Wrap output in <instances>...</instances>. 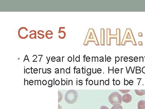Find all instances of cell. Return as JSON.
I'll list each match as a JSON object with an SVG mask.
<instances>
[{
    "mask_svg": "<svg viewBox=\"0 0 145 109\" xmlns=\"http://www.w3.org/2000/svg\"><path fill=\"white\" fill-rule=\"evenodd\" d=\"M117 34L116 35H111V29H107V45H111V39L115 38L117 39V45L120 46L121 44V30L119 28L117 29Z\"/></svg>",
    "mask_w": 145,
    "mask_h": 109,
    "instance_id": "obj_1",
    "label": "cell"
},
{
    "mask_svg": "<svg viewBox=\"0 0 145 109\" xmlns=\"http://www.w3.org/2000/svg\"><path fill=\"white\" fill-rule=\"evenodd\" d=\"M127 42H132L133 45H137L132 32L130 28H127L126 30L124 36L122 41L121 43V45L122 46L125 45V44Z\"/></svg>",
    "mask_w": 145,
    "mask_h": 109,
    "instance_id": "obj_2",
    "label": "cell"
},
{
    "mask_svg": "<svg viewBox=\"0 0 145 109\" xmlns=\"http://www.w3.org/2000/svg\"><path fill=\"white\" fill-rule=\"evenodd\" d=\"M77 98L78 93L75 90L68 91L65 94V100L68 104H74L77 101Z\"/></svg>",
    "mask_w": 145,
    "mask_h": 109,
    "instance_id": "obj_3",
    "label": "cell"
},
{
    "mask_svg": "<svg viewBox=\"0 0 145 109\" xmlns=\"http://www.w3.org/2000/svg\"><path fill=\"white\" fill-rule=\"evenodd\" d=\"M89 42H94L96 45H99V43L97 39L95 33L93 29H89V32L86 37L84 45H88Z\"/></svg>",
    "mask_w": 145,
    "mask_h": 109,
    "instance_id": "obj_4",
    "label": "cell"
},
{
    "mask_svg": "<svg viewBox=\"0 0 145 109\" xmlns=\"http://www.w3.org/2000/svg\"><path fill=\"white\" fill-rule=\"evenodd\" d=\"M109 101L112 105L122 103V96L121 94L117 92L112 93L108 97Z\"/></svg>",
    "mask_w": 145,
    "mask_h": 109,
    "instance_id": "obj_5",
    "label": "cell"
},
{
    "mask_svg": "<svg viewBox=\"0 0 145 109\" xmlns=\"http://www.w3.org/2000/svg\"><path fill=\"white\" fill-rule=\"evenodd\" d=\"M21 28H21L19 30V32H18L19 36V37L21 38L22 36H23V35H24V36L25 38H27V36H28V35L25 34V33H26L27 32V31H28L27 29L25 27H22Z\"/></svg>",
    "mask_w": 145,
    "mask_h": 109,
    "instance_id": "obj_6",
    "label": "cell"
},
{
    "mask_svg": "<svg viewBox=\"0 0 145 109\" xmlns=\"http://www.w3.org/2000/svg\"><path fill=\"white\" fill-rule=\"evenodd\" d=\"M132 100V97L130 94L127 93L123 95L122 97V100L125 103H129Z\"/></svg>",
    "mask_w": 145,
    "mask_h": 109,
    "instance_id": "obj_7",
    "label": "cell"
},
{
    "mask_svg": "<svg viewBox=\"0 0 145 109\" xmlns=\"http://www.w3.org/2000/svg\"><path fill=\"white\" fill-rule=\"evenodd\" d=\"M105 30L104 29H101V45H105Z\"/></svg>",
    "mask_w": 145,
    "mask_h": 109,
    "instance_id": "obj_8",
    "label": "cell"
},
{
    "mask_svg": "<svg viewBox=\"0 0 145 109\" xmlns=\"http://www.w3.org/2000/svg\"><path fill=\"white\" fill-rule=\"evenodd\" d=\"M137 108L138 109H145V101L140 100L138 103Z\"/></svg>",
    "mask_w": 145,
    "mask_h": 109,
    "instance_id": "obj_9",
    "label": "cell"
},
{
    "mask_svg": "<svg viewBox=\"0 0 145 109\" xmlns=\"http://www.w3.org/2000/svg\"><path fill=\"white\" fill-rule=\"evenodd\" d=\"M135 91L138 96H143L145 94V90H135Z\"/></svg>",
    "mask_w": 145,
    "mask_h": 109,
    "instance_id": "obj_10",
    "label": "cell"
},
{
    "mask_svg": "<svg viewBox=\"0 0 145 109\" xmlns=\"http://www.w3.org/2000/svg\"><path fill=\"white\" fill-rule=\"evenodd\" d=\"M111 109H123V108H122V107L121 105V104H117L113 105V106L112 107Z\"/></svg>",
    "mask_w": 145,
    "mask_h": 109,
    "instance_id": "obj_11",
    "label": "cell"
},
{
    "mask_svg": "<svg viewBox=\"0 0 145 109\" xmlns=\"http://www.w3.org/2000/svg\"><path fill=\"white\" fill-rule=\"evenodd\" d=\"M36 31H35L34 32L33 34H31V35H30V37L31 39H33V38H35L36 39Z\"/></svg>",
    "mask_w": 145,
    "mask_h": 109,
    "instance_id": "obj_12",
    "label": "cell"
},
{
    "mask_svg": "<svg viewBox=\"0 0 145 109\" xmlns=\"http://www.w3.org/2000/svg\"><path fill=\"white\" fill-rule=\"evenodd\" d=\"M59 99H58V102H59L61 101L62 99V98H63V95L61 93V92H59Z\"/></svg>",
    "mask_w": 145,
    "mask_h": 109,
    "instance_id": "obj_13",
    "label": "cell"
},
{
    "mask_svg": "<svg viewBox=\"0 0 145 109\" xmlns=\"http://www.w3.org/2000/svg\"><path fill=\"white\" fill-rule=\"evenodd\" d=\"M119 91L122 93H126L130 91V90H119Z\"/></svg>",
    "mask_w": 145,
    "mask_h": 109,
    "instance_id": "obj_14",
    "label": "cell"
},
{
    "mask_svg": "<svg viewBox=\"0 0 145 109\" xmlns=\"http://www.w3.org/2000/svg\"><path fill=\"white\" fill-rule=\"evenodd\" d=\"M100 109H109L106 106H104V105H103V106H102L100 108Z\"/></svg>",
    "mask_w": 145,
    "mask_h": 109,
    "instance_id": "obj_15",
    "label": "cell"
},
{
    "mask_svg": "<svg viewBox=\"0 0 145 109\" xmlns=\"http://www.w3.org/2000/svg\"><path fill=\"white\" fill-rule=\"evenodd\" d=\"M80 56H79V57H77L75 58V61H76L77 62H79L80 60V58H79Z\"/></svg>",
    "mask_w": 145,
    "mask_h": 109,
    "instance_id": "obj_16",
    "label": "cell"
},
{
    "mask_svg": "<svg viewBox=\"0 0 145 109\" xmlns=\"http://www.w3.org/2000/svg\"><path fill=\"white\" fill-rule=\"evenodd\" d=\"M72 60V58L71 57H69L68 58V61L69 62H71Z\"/></svg>",
    "mask_w": 145,
    "mask_h": 109,
    "instance_id": "obj_17",
    "label": "cell"
},
{
    "mask_svg": "<svg viewBox=\"0 0 145 109\" xmlns=\"http://www.w3.org/2000/svg\"><path fill=\"white\" fill-rule=\"evenodd\" d=\"M138 59H139V58H138L137 57H135L134 58V61L135 62H137L138 60Z\"/></svg>",
    "mask_w": 145,
    "mask_h": 109,
    "instance_id": "obj_18",
    "label": "cell"
},
{
    "mask_svg": "<svg viewBox=\"0 0 145 109\" xmlns=\"http://www.w3.org/2000/svg\"><path fill=\"white\" fill-rule=\"evenodd\" d=\"M116 57V58H115V60H116V62H119L120 60L119 57Z\"/></svg>",
    "mask_w": 145,
    "mask_h": 109,
    "instance_id": "obj_19",
    "label": "cell"
},
{
    "mask_svg": "<svg viewBox=\"0 0 145 109\" xmlns=\"http://www.w3.org/2000/svg\"><path fill=\"white\" fill-rule=\"evenodd\" d=\"M111 58L110 57H108L107 58V61L108 62H111Z\"/></svg>",
    "mask_w": 145,
    "mask_h": 109,
    "instance_id": "obj_20",
    "label": "cell"
},
{
    "mask_svg": "<svg viewBox=\"0 0 145 109\" xmlns=\"http://www.w3.org/2000/svg\"><path fill=\"white\" fill-rule=\"evenodd\" d=\"M128 58L127 57H125L124 58V60L125 62H127L128 61Z\"/></svg>",
    "mask_w": 145,
    "mask_h": 109,
    "instance_id": "obj_21",
    "label": "cell"
},
{
    "mask_svg": "<svg viewBox=\"0 0 145 109\" xmlns=\"http://www.w3.org/2000/svg\"><path fill=\"white\" fill-rule=\"evenodd\" d=\"M25 60H27L28 61V62H30V61H29V59H28V57H27V56H25V59L24 60V62H25Z\"/></svg>",
    "mask_w": 145,
    "mask_h": 109,
    "instance_id": "obj_22",
    "label": "cell"
},
{
    "mask_svg": "<svg viewBox=\"0 0 145 109\" xmlns=\"http://www.w3.org/2000/svg\"><path fill=\"white\" fill-rule=\"evenodd\" d=\"M46 83H47V82H46V80H43V85H46Z\"/></svg>",
    "mask_w": 145,
    "mask_h": 109,
    "instance_id": "obj_23",
    "label": "cell"
},
{
    "mask_svg": "<svg viewBox=\"0 0 145 109\" xmlns=\"http://www.w3.org/2000/svg\"><path fill=\"white\" fill-rule=\"evenodd\" d=\"M133 57H129V59H130V62H133Z\"/></svg>",
    "mask_w": 145,
    "mask_h": 109,
    "instance_id": "obj_24",
    "label": "cell"
},
{
    "mask_svg": "<svg viewBox=\"0 0 145 109\" xmlns=\"http://www.w3.org/2000/svg\"><path fill=\"white\" fill-rule=\"evenodd\" d=\"M59 83H60V82H59V80H56V81L55 82L56 85H59Z\"/></svg>",
    "mask_w": 145,
    "mask_h": 109,
    "instance_id": "obj_25",
    "label": "cell"
},
{
    "mask_svg": "<svg viewBox=\"0 0 145 109\" xmlns=\"http://www.w3.org/2000/svg\"><path fill=\"white\" fill-rule=\"evenodd\" d=\"M141 60H142V62H143V57H140V62L141 61Z\"/></svg>",
    "mask_w": 145,
    "mask_h": 109,
    "instance_id": "obj_26",
    "label": "cell"
},
{
    "mask_svg": "<svg viewBox=\"0 0 145 109\" xmlns=\"http://www.w3.org/2000/svg\"><path fill=\"white\" fill-rule=\"evenodd\" d=\"M100 62H103V61H104V58L103 57H100Z\"/></svg>",
    "mask_w": 145,
    "mask_h": 109,
    "instance_id": "obj_27",
    "label": "cell"
},
{
    "mask_svg": "<svg viewBox=\"0 0 145 109\" xmlns=\"http://www.w3.org/2000/svg\"><path fill=\"white\" fill-rule=\"evenodd\" d=\"M66 71L67 73H70V67H69V69H67Z\"/></svg>",
    "mask_w": 145,
    "mask_h": 109,
    "instance_id": "obj_28",
    "label": "cell"
},
{
    "mask_svg": "<svg viewBox=\"0 0 145 109\" xmlns=\"http://www.w3.org/2000/svg\"><path fill=\"white\" fill-rule=\"evenodd\" d=\"M120 82L119 81V80H117V81H116V84L119 85H120Z\"/></svg>",
    "mask_w": 145,
    "mask_h": 109,
    "instance_id": "obj_29",
    "label": "cell"
},
{
    "mask_svg": "<svg viewBox=\"0 0 145 109\" xmlns=\"http://www.w3.org/2000/svg\"><path fill=\"white\" fill-rule=\"evenodd\" d=\"M48 84H49V85H52V80H50L48 81Z\"/></svg>",
    "mask_w": 145,
    "mask_h": 109,
    "instance_id": "obj_30",
    "label": "cell"
},
{
    "mask_svg": "<svg viewBox=\"0 0 145 109\" xmlns=\"http://www.w3.org/2000/svg\"><path fill=\"white\" fill-rule=\"evenodd\" d=\"M89 83L90 85H92L93 83V81H92V80H90L89 81Z\"/></svg>",
    "mask_w": 145,
    "mask_h": 109,
    "instance_id": "obj_31",
    "label": "cell"
},
{
    "mask_svg": "<svg viewBox=\"0 0 145 109\" xmlns=\"http://www.w3.org/2000/svg\"><path fill=\"white\" fill-rule=\"evenodd\" d=\"M139 36L140 37H142L143 36V34L142 33H139Z\"/></svg>",
    "mask_w": 145,
    "mask_h": 109,
    "instance_id": "obj_32",
    "label": "cell"
},
{
    "mask_svg": "<svg viewBox=\"0 0 145 109\" xmlns=\"http://www.w3.org/2000/svg\"><path fill=\"white\" fill-rule=\"evenodd\" d=\"M139 45L140 46H142L143 45V43L142 42H141V41H140L139 42Z\"/></svg>",
    "mask_w": 145,
    "mask_h": 109,
    "instance_id": "obj_33",
    "label": "cell"
},
{
    "mask_svg": "<svg viewBox=\"0 0 145 109\" xmlns=\"http://www.w3.org/2000/svg\"><path fill=\"white\" fill-rule=\"evenodd\" d=\"M142 72L144 73H145V67H144L142 68Z\"/></svg>",
    "mask_w": 145,
    "mask_h": 109,
    "instance_id": "obj_34",
    "label": "cell"
},
{
    "mask_svg": "<svg viewBox=\"0 0 145 109\" xmlns=\"http://www.w3.org/2000/svg\"><path fill=\"white\" fill-rule=\"evenodd\" d=\"M87 72H88V73H91V69H88V70H87Z\"/></svg>",
    "mask_w": 145,
    "mask_h": 109,
    "instance_id": "obj_35",
    "label": "cell"
},
{
    "mask_svg": "<svg viewBox=\"0 0 145 109\" xmlns=\"http://www.w3.org/2000/svg\"><path fill=\"white\" fill-rule=\"evenodd\" d=\"M125 85H128V81L127 80H126L125 81Z\"/></svg>",
    "mask_w": 145,
    "mask_h": 109,
    "instance_id": "obj_36",
    "label": "cell"
},
{
    "mask_svg": "<svg viewBox=\"0 0 145 109\" xmlns=\"http://www.w3.org/2000/svg\"><path fill=\"white\" fill-rule=\"evenodd\" d=\"M62 85H64L65 84V81L64 80H63L62 82Z\"/></svg>",
    "mask_w": 145,
    "mask_h": 109,
    "instance_id": "obj_37",
    "label": "cell"
},
{
    "mask_svg": "<svg viewBox=\"0 0 145 109\" xmlns=\"http://www.w3.org/2000/svg\"><path fill=\"white\" fill-rule=\"evenodd\" d=\"M58 109H62V107L61 106L59 105H58Z\"/></svg>",
    "mask_w": 145,
    "mask_h": 109,
    "instance_id": "obj_38",
    "label": "cell"
},
{
    "mask_svg": "<svg viewBox=\"0 0 145 109\" xmlns=\"http://www.w3.org/2000/svg\"><path fill=\"white\" fill-rule=\"evenodd\" d=\"M51 59H56V58H55V57H52V58H51Z\"/></svg>",
    "mask_w": 145,
    "mask_h": 109,
    "instance_id": "obj_39",
    "label": "cell"
},
{
    "mask_svg": "<svg viewBox=\"0 0 145 109\" xmlns=\"http://www.w3.org/2000/svg\"><path fill=\"white\" fill-rule=\"evenodd\" d=\"M51 60H52V62H55V59H51Z\"/></svg>",
    "mask_w": 145,
    "mask_h": 109,
    "instance_id": "obj_40",
    "label": "cell"
},
{
    "mask_svg": "<svg viewBox=\"0 0 145 109\" xmlns=\"http://www.w3.org/2000/svg\"><path fill=\"white\" fill-rule=\"evenodd\" d=\"M60 60H61V59H57V60H56V61H57V62H60Z\"/></svg>",
    "mask_w": 145,
    "mask_h": 109,
    "instance_id": "obj_41",
    "label": "cell"
},
{
    "mask_svg": "<svg viewBox=\"0 0 145 109\" xmlns=\"http://www.w3.org/2000/svg\"><path fill=\"white\" fill-rule=\"evenodd\" d=\"M106 85H108V82H107V81H106Z\"/></svg>",
    "mask_w": 145,
    "mask_h": 109,
    "instance_id": "obj_42",
    "label": "cell"
},
{
    "mask_svg": "<svg viewBox=\"0 0 145 109\" xmlns=\"http://www.w3.org/2000/svg\"></svg>",
    "mask_w": 145,
    "mask_h": 109,
    "instance_id": "obj_43",
    "label": "cell"
}]
</instances>
